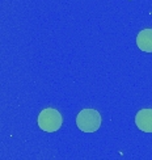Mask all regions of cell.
I'll return each mask as SVG.
<instances>
[{"instance_id": "1", "label": "cell", "mask_w": 152, "mask_h": 160, "mask_svg": "<svg viewBox=\"0 0 152 160\" xmlns=\"http://www.w3.org/2000/svg\"><path fill=\"white\" fill-rule=\"evenodd\" d=\"M76 125L83 132H95L101 126V116L95 109H83L76 117Z\"/></svg>"}, {"instance_id": "2", "label": "cell", "mask_w": 152, "mask_h": 160, "mask_svg": "<svg viewBox=\"0 0 152 160\" xmlns=\"http://www.w3.org/2000/svg\"><path fill=\"white\" fill-rule=\"evenodd\" d=\"M63 123L62 114L54 108L43 109L38 116V126L46 132H54L59 130Z\"/></svg>"}, {"instance_id": "3", "label": "cell", "mask_w": 152, "mask_h": 160, "mask_svg": "<svg viewBox=\"0 0 152 160\" xmlns=\"http://www.w3.org/2000/svg\"><path fill=\"white\" fill-rule=\"evenodd\" d=\"M135 125L144 132H152V109H140L135 114Z\"/></svg>"}, {"instance_id": "4", "label": "cell", "mask_w": 152, "mask_h": 160, "mask_svg": "<svg viewBox=\"0 0 152 160\" xmlns=\"http://www.w3.org/2000/svg\"><path fill=\"white\" fill-rule=\"evenodd\" d=\"M136 45L140 50L152 52V29H143L138 33Z\"/></svg>"}]
</instances>
